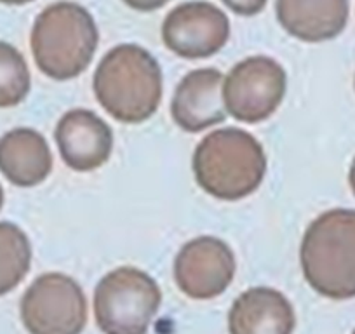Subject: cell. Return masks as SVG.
Here are the masks:
<instances>
[{"instance_id": "18", "label": "cell", "mask_w": 355, "mask_h": 334, "mask_svg": "<svg viewBox=\"0 0 355 334\" xmlns=\"http://www.w3.org/2000/svg\"><path fill=\"white\" fill-rule=\"evenodd\" d=\"M122 2L128 4L129 8L136 9V11L150 12V11H157V9L164 8L169 0H122Z\"/></svg>"}, {"instance_id": "13", "label": "cell", "mask_w": 355, "mask_h": 334, "mask_svg": "<svg viewBox=\"0 0 355 334\" xmlns=\"http://www.w3.org/2000/svg\"><path fill=\"white\" fill-rule=\"evenodd\" d=\"M53 153L39 131L16 128L0 136V175L11 185L32 188L49 178Z\"/></svg>"}, {"instance_id": "16", "label": "cell", "mask_w": 355, "mask_h": 334, "mask_svg": "<svg viewBox=\"0 0 355 334\" xmlns=\"http://www.w3.org/2000/svg\"><path fill=\"white\" fill-rule=\"evenodd\" d=\"M32 87L28 63L21 51L0 40V108H12L26 100Z\"/></svg>"}, {"instance_id": "8", "label": "cell", "mask_w": 355, "mask_h": 334, "mask_svg": "<svg viewBox=\"0 0 355 334\" xmlns=\"http://www.w3.org/2000/svg\"><path fill=\"white\" fill-rule=\"evenodd\" d=\"M162 42L183 60H204L220 53L230 37L228 16L211 2H185L162 23Z\"/></svg>"}, {"instance_id": "14", "label": "cell", "mask_w": 355, "mask_h": 334, "mask_svg": "<svg viewBox=\"0 0 355 334\" xmlns=\"http://www.w3.org/2000/svg\"><path fill=\"white\" fill-rule=\"evenodd\" d=\"M348 0H275L282 28L303 42H324L340 35L348 21Z\"/></svg>"}, {"instance_id": "9", "label": "cell", "mask_w": 355, "mask_h": 334, "mask_svg": "<svg viewBox=\"0 0 355 334\" xmlns=\"http://www.w3.org/2000/svg\"><path fill=\"white\" fill-rule=\"evenodd\" d=\"M235 254L230 245L213 235L187 242L174 260V282L192 299L223 295L235 277Z\"/></svg>"}, {"instance_id": "11", "label": "cell", "mask_w": 355, "mask_h": 334, "mask_svg": "<svg viewBox=\"0 0 355 334\" xmlns=\"http://www.w3.org/2000/svg\"><path fill=\"white\" fill-rule=\"evenodd\" d=\"M225 77L216 68H197L187 73L174 89L171 117L185 132H202L227 118L223 105Z\"/></svg>"}, {"instance_id": "12", "label": "cell", "mask_w": 355, "mask_h": 334, "mask_svg": "<svg viewBox=\"0 0 355 334\" xmlns=\"http://www.w3.org/2000/svg\"><path fill=\"white\" fill-rule=\"evenodd\" d=\"M296 315L289 299L272 288L242 292L228 312L230 334H293Z\"/></svg>"}, {"instance_id": "7", "label": "cell", "mask_w": 355, "mask_h": 334, "mask_svg": "<svg viewBox=\"0 0 355 334\" xmlns=\"http://www.w3.org/2000/svg\"><path fill=\"white\" fill-rule=\"evenodd\" d=\"M288 89V75L281 63L268 56H249L239 61L223 80L227 114L244 124L270 118L281 107Z\"/></svg>"}, {"instance_id": "4", "label": "cell", "mask_w": 355, "mask_h": 334, "mask_svg": "<svg viewBox=\"0 0 355 334\" xmlns=\"http://www.w3.org/2000/svg\"><path fill=\"white\" fill-rule=\"evenodd\" d=\"M96 21L80 4L61 0L40 12L30 33L37 68L53 80L78 77L98 49Z\"/></svg>"}, {"instance_id": "5", "label": "cell", "mask_w": 355, "mask_h": 334, "mask_svg": "<svg viewBox=\"0 0 355 334\" xmlns=\"http://www.w3.org/2000/svg\"><path fill=\"white\" fill-rule=\"evenodd\" d=\"M160 303L159 284L146 272L115 268L94 289V320L103 334H146Z\"/></svg>"}, {"instance_id": "15", "label": "cell", "mask_w": 355, "mask_h": 334, "mask_svg": "<svg viewBox=\"0 0 355 334\" xmlns=\"http://www.w3.org/2000/svg\"><path fill=\"white\" fill-rule=\"evenodd\" d=\"M32 244L11 221H0V296L15 291L30 272Z\"/></svg>"}, {"instance_id": "10", "label": "cell", "mask_w": 355, "mask_h": 334, "mask_svg": "<svg viewBox=\"0 0 355 334\" xmlns=\"http://www.w3.org/2000/svg\"><path fill=\"white\" fill-rule=\"evenodd\" d=\"M58 150L71 171L89 173L108 162L114 150L110 125L85 108L67 112L54 129Z\"/></svg>"}, {"instance_id": "22", "label": "cell", "mask_w": 355, "mask_h": 334, "mask_svg": "<svg viewBox=\"0 0 355 334\" xmlns=\"http://www.w3.org/2000/svg\"><path fill=\"white\" fill-rule=\"evenodd\" d=\"M352 334H355V331H354V333H352Z\"/></svg>"}, {"instance_id": "3", "label": "cell", "mask_w": 355, "mask_h": 334, "mask_svg": "<svg viewBox=\"0 0 355 334\" xmlns=\"http://www.w3.org/2000/svg\"><path fill=\"white\" fill-rule=\"evenodd\" d=\"M305 281L324 298H355V209H329L305 230L300 247Z\"/></svg>"}, {"instance_id": "6", "label": "cell", "mask_w": 355, "mask_h": 334, "mask_svg": "<svg viewBox=\"0 0 355 334\" xmlns=\"http://www.w3.org/2000/svg\"><path fill=\"white\" fill-rule=\"evenodd\" d=\"M19 315L30 334H82L87 324V299L75 279L49 272L28 285Z\"/></svg>"}, {"instance_id": "1", "label": "cell", "mask_w": 355, "mask_h": 334, "mask_svg": "<svg viewBox=\"0 0 355 334\" xmlns=\"http://www.w3.org/2000/svg\"><path fill=\"white\" fill-rule=\"evenodd\" d=\"M98 103L122 124H141L160 107L164 77L160 64L145 47L121 44L98 63L93 77Z\"/></svg>"}, {"instance_id": "17", "label": "cell", "mask_w": 355, "mask_h": 334, "mask_svg": "<svg viewBox=\"0 0 355 334\" xmlns=\"http://www.w3.org/2000/svg\"><path fill=\"white\" fill-rule=\"evenodd\" d=\"M221 2L239 16H256L266 6V0H221Z\"/></svg>"}, {"instance_id": "2", "label": "cell", "mask_w": 355, "mask_h": 334, "mask_svg": "<svg viewBox=\"0 0 355 334\" xmlns=\"http://www.w3.org/2000/svg\"><path fill=\"white\" fill-rule=\"evenodd\" d=\"M192 169L197 185L207 195L235 202L261 186L266 173L265 150L244 129H218L199 141Z\"/></svg>"}, {"instance_id": "19", "label": "cell", "mask_w": 355, "mask_h": 334, "mask_svg": "<svg viewBox=\"0 0 355 334\" xmlns=\"http://www.w3.org/2000/svg\"><path fill=\"white\" fill-rule=\"evenodd\" d=\"M348 183H350V188L355 195V159L352 160V166H350V171H348Z\"/></svg>"}, {"instance_id": "20", "label": "cell", "mask_w": 355, "mask_h": 334, "mask_svg": "<svg viewBox=\"0 0 355 334\" xmlns=\"http://www.w3.org/2000/svg\"><path fill=\"white\" fill-rule=\"evenodd\" d=\"M28 2H33V0H0V4H8V6H25Z\"/></svg>"}, {"instance_id": "21", "label": "cell", "mask_w": 355, "mask_h": 334, "mask_svg": "<svg viewBox=\"0 0 355 334\" xmlns=\"http://www.w3.org/2000/svg\"><path fill=\"white\" fill-rule=\"evenodd\" d=\"M4 200H6L4 188H2V185H0V209H2V206H4Z\"/></svg>"}]
</instances>
